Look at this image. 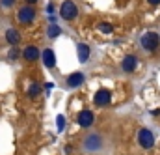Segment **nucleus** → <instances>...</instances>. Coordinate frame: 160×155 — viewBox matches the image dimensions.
Instances as JSON below:
<instances>
[{"label":"nucleus","instance_id":"nucleus-15","mask_svg":"<svg viewBox=\"0 0 160 155\" xmlns=\"http://www.w3.org/2000/svg\"><path fill=\"white\" fill-rule=\"evenodd\" d=\"M48 36H50V38L60 36V26H58V24H50V28H48Z\"/></svg>","mask_w":160,"mask_h":155},{"label":"nucleus","instance_id":"nucleus-2","mask_svg":"<svg viewBox=\"0 0 160 155\" xmlns=\"http://www.w3.org/2000/svg\"><path fill=\"white\" fill-rule=\"evenodd\" d=\"M160 45V36L157 32H147V34H143V38H142V47L145 49V51H149V52H153V51H157Z\"/></svg>","mask_w":160,"mask_h":155},{"label":"nucleus","instance_id":"nucleus-24","mask_svg":"<svg viewBox=\"0 0 160 155\" xmlns=\"http://www.w3.org/2000/svg\"><path fill=\"white\" fill-rule=\"evenodd\" d=\"M26 2H28V4H34V2H38V0H26Z\"/></svg>","mask_w":160,"mask_h":155},{"label":"nucleus","instance_id":"nucleus-19","mask_svg":"<svg viewBox=\"0 0 160 155\" xmlns=\"http://www.w3.org/2000/svg\"><path fill=\"white\" fill-rule=\"evenodd\" d=\"M13 2H15V0H2L4 6H13Z\"/></svg>","mask_w":160,"mask_h":155},{"label":"nucleus","instance_id":"nucleus-9","mask_svg":"<svg viewBox=\"0 0 160 155\" xmlns=\"http://www.w3.org/2000/svg\"><path fill=\"white\" fill-rule=\"evenodd\" d=\"M22 56H24V60H28V62H36L41 54H39V49H38V47L28 45V47L22 51Z\"/></svg>","mask_w":160,"mask_h":155},{"label":"nucleus","instance_id":"nucleus-12","mask_svg":"<svg viewBox=\"0 0 160 155\" xmlns=\"http://www.w3.org/2000/svg\"><path fill=\"white\" fill-rule=\"evenodd\" d=\"M78 60H80V64H86L89 60V47L86 43H80L78 45Z\"/></svg>","mask_w":160,"mask_h":155},{"label":"nucleus","instance_id":"nucleus-14","mask_svg":"<svg viewBox=\"0 0 160 155\" xmlns=\"http://www.w3.org/2000/svg\"><path fill=\"white\" fill-rule=\"evenodd\" d=\"M99 30H101V32H104V34H110L114 28H112V24H110V23H101V24H99Z\"/></svg>","mask_w":160,"mask_h":155},{"label":"nucleus","instance_id":"nucleus-11","mask_svg":"<svg viewBox=\"0 0 160 155\" xmlns=\"http://www.w3.org/2000/svg\"><path fill=\"white\" fill-rule=\"evenodd\" d=\"M82 82H84V75H82V73H71V75L67 77V80H65V84H67L69 88H77Z\"/></svg>","mask_w":160,"mask_h":155},{"label":"nucleus","instance_id":"nucleus-8","mask_svg":"<svg viewBox=\"0 0 160 155\" xmlns=\"http://www.w3.org/2000/svg\"><path fill=\"white\" fill-rule=\"evenodd\" d=\"M77 121H78L80 127H89L93 123V112L91 110H82L77 116Z\"/></svg>","mask_w":160,"mask_h":155},{"label":"nucleus","instance_id":"nucleus-6","mask_svg":"<svg viewBox=\"0 0 160 155\" xmlns=\"http://www.w3.org/2000/svg\"><path fill=\"white\" fill-rule=\"evenodd\" d=\"M110 99H112V94H110L108 90H104V88H101V90L95 94V97H93L95 105H99V107H104V105H108V103H110Z\"/></svg>","mask_w":160,"mask_h":155},{"label":"nucleus","instance_id":"nucleus-17","mask_svg":"<svg viewBox=\"0 0 160 155\" xmlns=\"http://www.w3.org/2000/svg\"><path fill=\"white\" fill-rule=\"evenodd\" d=\"M56 123H58V129H60V131H63V125H65V118L60 114V116L56 118Z\"/></svg>","mask_w":160,"mask_h":155},{"label":"nucleus","instance_id":"nucleus-7","mask_svg":"<svg viewBox=\"0 0 160 155\" xmlns=\"http://www.w3.org/2000/svg\"><path fill=\"white\" fill-rule=\"evenodd\" d=\"M136 66H138V60H136V56H132V54L125 56L123 62H121V67H123V71H127V73H132V71L136 69Z\"/></svg>","mask_w":160,"mask_h":155},{"label":"nucleus","instance_id":"nucleus-5","mask_svg":"<svg viewBox=\"0 0 160 155\" xmlns=\"http://www.w3.org/2000/svg\"><path fill=\"white\" fill-rule=\"evenodd\" d=\"M60 17L65 19V21L75 19V17H77V4L71 2V0H65V2L62 4V8H60Z\"/></svg>","mask_w":160,"mask_h":155},{"label":"nucleus","instance_id":"nucleus-16","mask_svg":"<svg viewBox=\"0 0 160 155\" xmlns=\"http://www.w3.org/2000/svg\"><path fill=\"white\" fill-rule=\"evenodd\" d=\"M38 94H39V86H38V84L34 82V84L30 86V90H28V95H30V97H36Z\"/></svg>","mask_w":160,"mask_h":155},{"label":"nucleus","instance_id":"nucleus-20","mask_svg":"<svg viewBox=\"0 0 160 155\" xmlns=\"http://www.w3.org/2000/svg\"><path fill=\"white\" fill-rule=\"evenodd\" d=\"M47 11H48V13H52V11H54V6H52V4H48V6H47Z\"/></svg>","mask_w":160,"mask_h":155},{"label":"nucleus","instance_id":"nucleus-13","mask_svg":"<svg viewBox=\"0 0 160 155\" xmlns=\"http://www.w3.org/2000/svg\"><path fill=\"white\" fill-rule=\"evenodd\" d=\"M6 39L11 43V45H17L19 41H21V34L17 32V30H13V28H9L8 32H6Z\"/></svg>","mask_w":160,"mask_h":155},{"label":"nucleus","instance_id":"nucleus-18","mask_svg":"<svg viewBox=\"0 0 160 155\" xmlns=\"http://www.w3.org/2000/svg\"><path fill=\"white\" fill-rule=\"evenodd\" d=\"M9 58H11V60L19 58V51H17V49H11V51H9Z\"/></svg>","mask_w":160,"mask_h":155},{"label":"nucleus","instance_id":"nucleus-10","mask_svg":"<svg viewBox=\"0 0 160 155\" xmlns=\"http://www.w3.org/2000/svg\"><path fill=\"white\" fill-rule=\"evenodd\" d=\"M41 56H43V62H45L47 67H54L56 66V54H54L52 49H45Z\"/></svg>","mask_w":160,"mask_h":155},{"label":"nucleus","instance_id":"nucleus-4","mask_svg":"<svg viewBox=\"0 0 160 155\" xmlns=\"http://www.w3.org/2000/svg\"><path fill=\"white\" fill-rule=\"evenodd\" d=\"M34 19H36V9L32 6H24L17 11V21L21 24H30Z\"/></svg>","mask_w":160,"mask_h":155},{"label":"nucleus","instance_id":"nucleus-22","mask_svg":"<svg viewBox=\"0 0 160 155\" xmlns=\"http://www.w3.org/2000/svg\"><path fill=\"white\" fill-rule=\"evenodd\" d=\"M45 86H47V90H52V88H54V84H52V82H47Z\"/></svg>","mask_w":160,"mask_h":155},{"label":"nucleus","instance_id":"nucleus-1","mask_svg":"<svg viewBox=\"0 0 160 155\" xmlns=\"http://www.w3.org/2000/svg\"><path fill=\"white\" fill-rule=\"evenodd\" d=\"M104 146H106V140L99 131H89L80 140V148L89 153H101L104 150Z\"/></svg>","mask_w":160,"mask_h":155},{"label":"nucleus","instance_id":"nucleus-23","mask_svg":"<svg viewBox=\"0 0 160 155\" xmlns=\"http://www.w3.org/2000/svg\"><path fill=\"white\" fill-rule=\"evenodd\" d=\"M153 114H155V116H160V109L158 110H153Z\"/></svg>","mask_w":160,"mask_h":155},{"label":"nucleus","instance_id":"nucleus-21","mask_svg":"<svg viewBox=\"0 0 160 155\" xmlns=\"http://www.w3.org/2000/svg\"><path fill=\"white\" fill-rule=\"evenodd\" d=\"M147 2H149V4H153V6H158V4H160V0H147Z\"/></svg>","mask_w":160,"mask_h":155},{"label":"nucleus","instance_id":"nucleus-3","mask_svg":"<svg viewBox=\"0 0 160 155\" xmlns=\"http://www.w3.org/2000/svg\"><path fill=\"white\" fill-rule=\"evenodd\" d=\"M138 144L143 150H151L155 146V135L149 129H140V133H138Z\"/></svg>","mask_w":160,"mask_h":155}]
</instances>
